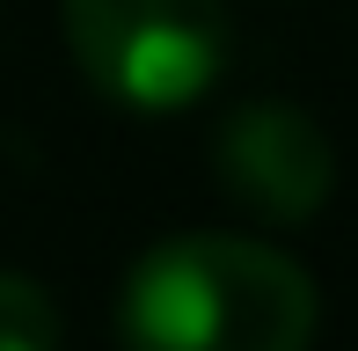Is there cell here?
<instances>
[{
  "label": "cell",
  "mask_w": 358,
  "mask_h": 351,
  "mask_svg": "<svg viewBox=\"0 0 358 351\" xmlns=\"http://www.w3.org/2000/svg\"><path fill=\"white\" fill-rule=\"evenodd\" d=\"M0 351H59V308L22 271H0Z\"/></svg>",
  "instance_id": "obj_4"
},
{
  "label": "cell",
  "mask_w": 358,
  "mask_h": 351,
  "mask_svg": "<svg viewBox=\"0 0 358 351\" xmlns=\"http://www.w3.org/2000/svg\"><path fill=\"white\" fill-rule=\"evenodd\" d=\"M213 176L234 205H249L271 227L315 220L336 190V154L322 124L292 103H241L213 132Z\"/></svg>",
  "instance_id": "obj_3"
},
{
  "label": "cell",
  "mask_w": 358,
  "mask_h": 351,
  "mask_svg": "<svg viewBox=\"0 0 358 351\" xmlns=\"http://www.w3.org/2000/svg\"><path fill=\"white\" fill-rule=\"evenodd\" d=\"M73 66L139 117L190 110L227 66V0H59Z\"/></svg>",
  "instance_id": "obj_2"
},
{
  "label": "cell",
  "mask_w": 358,
  "mask_h": 351,
  "mask_svg": "<svg viewBox=\"0 0 358 351\" xmlns=\"http://www.w3.org/2000/svg\"><path fill=\"white\" fill-rule=\"evenodd\" d=\"M124 351H307L315 278L249 234H169L117 293Z\"/></svg>",
  "instance_id": "obj_1"
}]
</instances>
